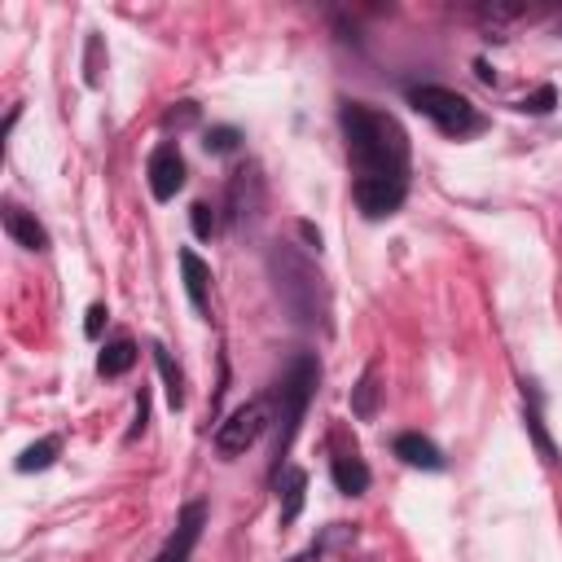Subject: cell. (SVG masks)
<instances>
[{
  "instance_id": "obj_1",
  "label": "cell",
  "mask_w": 562,
  "mask_h": 562,
  "mask_svg": "<svg viewBox=\"0 0 562 562\" xmlns=\"http://www.w3.org/2000/svg\"><path fill=\"white\" fill-rule=\"evenodd\" d=\"M338 123H342L356 176H395V180L408 176V136L391 114L364 101H342Z\"/></svg>"
},
{
  "instance_id": "obj_2",
  "label": "cell",
  "mask_w": 562,
  "mask_h": 562,
  "mask_svg": "<svg viewBox=\"0 0 562 562\" xmlns=\"http://www.w3.org/2000/svg\"><path fill=\"white\" fill-rule=\"evenodd\" d=\"M408 105L417 114H426L443 136H474L483 132V114L470 105V97L452 92V88H439V83H413L408 88Z\"/></svg>"
},
{
  "instance_id": "obj_3",
  "label": "cell",
  "mask_w": 562,
  "mask_h": 562,
  "mask_svg": "<svg viewBox=\"0 0 562 562\" xmlns=\"http://www.w3.org/2000/svg\"><path fill=\"white\" fill-rule=\"evenodd\" d=\"M312 391H316V360H312V356H294L290 369H285L281 382H277V404H281V430H277V448H272L277 470H281V457H285L290 443H294V430H299V422H303V408H307Z\"/></svg>"
},
{
  "instance_id": "obj_4",
  "label": "cell",
  "mask_w": 562,
  "mask_h": 562,
  "mask_svg": "<svg viewBox=\"0 0 562 562\" xmlns=\"http://www.w3.org/2000/svg\"><path fill=\"white\" fill-rule=\"evenodd\" d=\"M268 426V404L263 400H250L241 408H233L220 426H215V448L220 452H246Z\"/></svg>"
},
{
  "instance_id": "obj_5",
  "label": "cell",
  "mask_w": 562,
  "mask_h": 562,
  "mask_svg": "<svg viewBox=\"0 0 562 562\" xmlns=\"http://www.w3.org/2000/svg\"><path fill=\"white\" fill-rule=\"evenodd\" d=\"M404 193H408V180H395V176H356V184H351V198L369 220L395 215Z\"/></svg>"
},
{
  "instance_id": "obj_6",
  "label": "cell",
  "mask_w": 562,
  "mask_h": 562,
  "mask_svg": "<svg viewBox=\"0 0 562 562\" xmlns=\"http://www.w3.org/2000/svg\"><path fill=\"white\" fill-rule=\"evenodd\" d=\"M145 176H149V193H154L158 202L176 198V193L184 189V158H180V149H176V145H158V149L149 154Z\"/></svg>"
},
{
  "instance_id": "obj_7",
  "label": "cell",
  "mask_w": 562,
  "mask_h": 562,
  "mask_svg": "<svg viewBox=\"0 0 562 562\" xmlns=\"http://www.w3.org/2000/svg\"><path fill=\"white\" fill-rule=\"evenodd\" d=\"M202 518H206V509H202L198 501H189V505L180 509V518H176V531L167 536V544L158 549L154 562H189V553H193V544H198V536H202Z\"/></svg>"
},
{
  "instance_id": "obj_8",
  "label": "cell",
  "mask_w": 562,
  "mask_h": 562,
  "mask_svg": "<svg viewBox=\"0 0 562 562\" xmlns=\"http://www.w3.org/2000/svg\"><path fill=\"white\" fill-rule=\"evenodd\" d=\"M180 272H184V294H189L193 312H206V299H211V268L198 259V250H180Z\"/></svg>"
},
{
  "instance_id": "obj_9",
  "label": "cell",
  "mask_w": 562,
  "mask_h": 562,
  "mask_svg": "<svg viewBox=\"0 0 562 562\" xmlns=\"http://www.w3.org/2000/svg\"><path fill=\"white\" fill-rule=\"evenodd\" d=\"M395 457H400L404 465H417V470H439V465H443L439 448H435L426 435H417V430L395 435Z\"/></svg>"
},
{
  "instance_id": "obj_10",
  "label": "cell",
  "mask_w": 562,
  "mask_h": 562,
  "mask_svg": "<svg viewBox=\"0 0 562 562\" xmlns=\"http://www.w3.org/2000/svg\"><path fill=\"white\" fill-rule=\"evenodd\" d=\"M329 474H334V487H338L342 496H360V492L369 487V465H364L356 452H338V457L329 461Z\"/></svg>"
},
{
  "instance_id": "obj_11",
  "label": "cell",
  "mask_w": 562,
  "mask_h": 562,
  "mask_svg": "<svg viewBox=\"0 0 562 562\" xmlns=\"http://www.w3.org/2000/svg\"><path fill=\"white\" fill-rule=\"evenodd\" d=\"M4 228H9V237H13L22 250H44V246H48V233L35 224V215H26V211H18V206L4 211Z\"/></svg>"
},
{
  "instance_id": "obj_12",
  "label": "cell",
  "mask_w": 562,
  "mask_h": 562,
  "mask_svg": "<svg viewBox=\"0 0 562 562\" xmlns=\"http://www.w3.org/2000/svg\"><path fill=\"white\" fill-rule=\"evenodd\" d=\"M303 487H307V474L285 465L281 470V522H294L299 509H303Z\"/></svg>"
},
{
  "instance_id": "obj_13",
  "label": "cell",
  "mask_w": 562,
  "mask_h": 562,
  "mask_svg": "<svg viewBox=\"0 0 562 562\" xmlns=\"http://www.w3.org/2000/svg\"><path fill=\"white\" fill-rule=\"evenodd\" d=\"M136 364V342L132 338H114L105 351H101V360H97V369L105 373V378H119V373H127Z\"/></svg>"
},
{
  "instance_id": "obj_14",
  "label": "cell",
  "mask_w": 562,
  "mask_h": 562,
  "mask_svg": "<svg viewBox=\"0 0 562 562\" xmlns=\"http://www.w3.org/2000/svg\"><path fill=\"white\" fill-rule=\"evenodd\" d=\"M154 364H158V373H162V382H167V400H171V408H180V404H184V378H180V369L171 364V356H167L162 342H154Z\"/></svg>"
},
{
  "instance_id": "obj_15",
  "label": "cell",
  "mask_w": 562,
  "mask_h": 562,
  "mask_svg": "<svg viewBox=\"0 0 562 562\" xmlns=\"http://www.w3.org/2000/svg\"><path fill=\"white\" fill-rule=\"evenodd\" d=\"M57 448H61V439H53V435L40 439V443H31V448L18 457V470H22V474H31V470H48V465L57 461Z\"/></svg>"
},
{
  "instance_id": "obj_16",
  "label": "cell",
  "mask_w": 562,
  "mask_h": 562,
  "mask_svg": "<svg viewBox=\"0 0 562 562\" xmlns=\"http://www.w3.org/2000/svg\"><path fill=\"white\" fill-rule=\"evenodd\" d=\"M522 408H527V430H531V439H536V448H540V457L544 461H558L553 457V443H549V435H544V426H540V408H536V395L522 386Z\"/></svg>"
},
{
  "instance_id": "obj_17",
  "label": "cell",
  "mask_w": 562,
  "mask_h": 562,
  "mask_svg": "<svg viewBox=\"0 0 562 562\" xmlns=\"http://www.w3.org/2000/svg\"><path fill=\"white\" fill-rule=\"evenodd\" d=\"M189 224H193V233H198V237H211V233H215V211H211L206 202H193Z\"/></svg>"
},
{
  "instance_id": "obj_18",
  "label": "cell",
  "mask_w": 562,
  "mask_h": 562,
  "mask_svg": "<svg viewBox=\"0 0 562 562\" xmlns=\"http://www.w3.org/2000/svg\"><path fill=\"white\" fill-rule=\"evenodd\" d=\"M553 101H558V92H553V88L544 83V88H540L536 97H522L518 105H522V110H531V114H544V110H553Z\"/></svg>"
},
{
  "instance_id": "obj_19",
  "label": "cell",
  "mask_w": 562,
  "mask_h": 562,
  "mask_svg": "<svg viewBox=\"0 0 562 562\" xmlns=\"http://www.w3.org/2000/svg\"><path fill=\"white\" fill-rule=\"evenodd\" d=\"M233 145H237V132H233V127H211V132H206V149L228 154Z\"/></svg>"
},
{
  "instance_id": "obj_20",
  "label": "cell",
  "mask_w": 562,
  "mask_h": 562,
  "mask_svg": "<svg viewBox=\"0 0 562 562\" xmlns=\"http://www.w3.org/2000/svg\"><path fill=\"white\" fill-rule=\"evenodd\" d=\"M351 408H356V417H369L373 413V373L360 378V391H356V404Z\"/></svg>"
},
{
  "instance_id": "obj_21",
  "label": "cell",
  "mask_w": 562,
  "mask_h": 562,
  "mask_svg": "<svg viewBox=\"0 0 562 562\" xmlns=\"http://www.w3.org/2000/svg\"><path fill=\"white\" fill-rule=\"evenodd\" d=\"M105 316H110V312H105V303H92V307H88V321H83V334H88V338H97V334H101V325H105Z\"/></svg>"
},
{
  "instance_id": "obj_22",
  "label": "cell",
  "mask_w": 562,
  "mask_h": 562,
  "mask_svg": "<svg viewBox=\"0 0 562 562\" xmlns=\"http://www.w3.org/2000/svg\"><path fill=\"white\" fill-rule=\"evenodd\" d=\"M145 422H149V391L140 386V395H136V426H132V435H140V430H145Z\"/></svg>"
}]
</instances>
